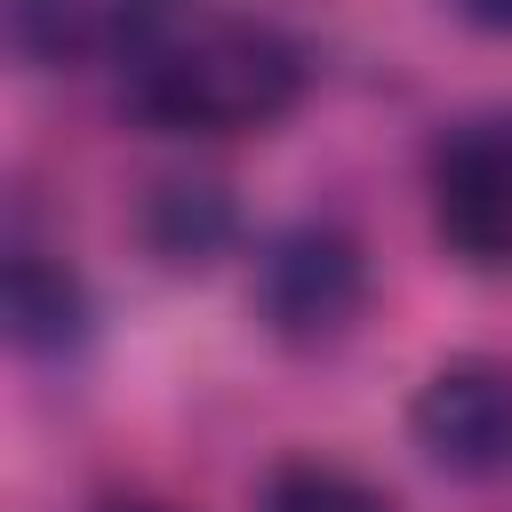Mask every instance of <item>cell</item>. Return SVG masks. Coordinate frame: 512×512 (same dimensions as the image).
<instances>
[{
    "label": "cell",
    "instance_id": "obj_1",
    "mask_svg": "<svg viewBox=\"0 0 512 512\" xmlns=\"http://www.w3.org/2000/svg\"><path fill=\"white\" fill-rule=\"evenodd\" d=\"M128 112L176 136H248L296 112L304 96V48L264 16L184 8L120 64Z\"/></svg>",
    "mask_w": 512,
    "mask_h": 512
},
{
    "label": "cell",
    "instance_id": "obj_2",
    "mask_svg": "<svg viewBox=\"0 0 512 512\" xmlns=\"http://www.w3.org/2000/svg\"><path fill=\"white\" fill-rule=\"evenodd\" d=\"M432 232L472 272H512V112L456 120L432 144Z\"/></svg>",
    "mask_w": 512,
    "mask_h": 512
},
{
    "label": "cell",
    "instance_id": "obj_3",
    "mask_svg": "<svg viewBox=\"0 0 512 512\" xmlns=\"http://www.w3.org/2000/svg\"><path fill=\"white\" fill-rule=\"evenodd\" d=\"M408 432L440 472H464V480L512 472V368H496V360L432 368L408 408Z\"/></svg>",
    "mask_w": 512,
    "mask_h": 512
},
{
    "label": "cell",
    "instance_id": "obj_4",
    "mask_svg": "<svg viewBox=\"0 0 512 512\" xmlns=\"http://www.w3.org/2000/svg\"><path fill=\"white\" fill-rule=\"evenodd\" d=\"M184 8L192 0H8V40L24 64H48V72L128 64Z\"/></svg>",
    "mask_w": 512,
    "mask_h": 512
},
{
    "label": "cell",
    "instance_id": "obj_5",
    "mask_svg": "<svg viewBox=\"0 0 512 512\" xmlns=\"http://www.w3.org/2000/svg\"><path fill=\"white\" fill-rule=\"evenodd\" d=\"M360 304V248L336 224H296L288 240H272L264 256V312L280 336H336Z\"/></svg>",
    "mask_w": 512,
    "mask_h": 512
},
{
    "label": "cell",
    "instance_id": "obj_6",
    "mask_svg": "<svg viewBox=\"0 0 512 512\" xmlns=\"http://www.w3.org/2000/svg\"><path fill=\"white\" fill-rule=\"evenodd\" d=\"M80 320H88L80 280L56 256L16 248L8 256V328H16V344L24 352H64V344H80Z\"/></svg>",
    "mask_w": 512,
    "mask_h": 512
},
{
    "label": "cell",
    "instance_id": "obj_7",
    "mask_svg": "<svg viewBox=\"0 0 512 512\" xmlns=\"http://www.w3.org/2000/svg\"><path fill=\"white\" fill-rule=\"evenodd\" d=\"M264 512H384V496H376L368 480H352L344 464L296 456V464H280V472L264 480Z\"/></svg>",
    "mask_w": 512,
    "mask_h": 512
},
{
    "label": "cell",
    "instance_id": "obj_8",
    "mask_svg": "<svg viewBox=\"0 0 512 512\" xmlns=\"http://www.w3.org/2000/svg\"><path fill=\"white\" fill-rule=\"evenodd\" d=\"M464 16L488 24V32H512V0H464Z\"/></svg>",
    "mask_w": 512,
    "mask_h": 512
},
{
    "label": "cell",
    "instance_id": "obj_9",
    "mask_svg": "<svg viewBox=\"0 0 512 512\" xmlns=\"http://www.w3.org/2000/svg\"><path fill=\"white\" fill-rule=\"evenodd\" d=\"M120 512H152V504H120Z\"/></svg>",
    "mask_w": 512,
    "mask_h": 512
}]
</instances>
